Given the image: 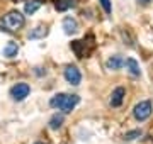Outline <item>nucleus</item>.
Here are the masks:
<instances>
[{
    "label": "nucleus",
    "mask_w": 153,
    "mask_h": 144,
    "mask_svg": "<svg viewBox=\"0 0 153 144\" xmlns=\"http://www.w3.org/2000/svg\"><path fill=\"white\" fill-rule=\"evenodd\" d=\"M2 22H4L5 31H12V32H14V31H19V29L24 27L26 19H24V15H22L19 10H10L9 14H5V15H4Z\"/></svg>",
    "instance_id": "f257e3e1"
},
{
    "label": "nucleus",
    "mask_w": 153,
    "mask_h": 144,
    "mask_svg": "<svg viewBox=\"0 0 153 144\" xmlns=\"http://www.w3.org/2000/svg\"><path fill=\"white\" fill-rule=\"evenodd\" d=\"M152 110H153L152 102H150V100H143V102H140V104L134 105V109H133V115H134L136 120L143 122V120H146L148 117L152 115Z\"/></svg>",
    "instance_id": "f03ea898"
},
{
    "label": "nucleus",
    "mask_w": 153,
    "mask_h": 144,
    "mask_svg": "<svg viewBox=\"0 0 153 144\" xmlns=\"http://www.w3.org/2000/svg\"><path fill=\"white\" fill-rule=\"evenodd\" d=\"M29 93H31V87L27 83H17L10 88V97L16 102H22Z\"/></svg>",
    "instance_id": "7ed1b4c3"
},
{
    "label": "nucleus",
    "mask_w": 153,
    "mask_h": 144,
    "mask_svg": "<svg viewBox=\"0 0 153 144\" xmlns=\"http://www.w3.org/2000/svg\"><path fill=\"white\" fill-rule=\"evenodd\" d=\"M65 80L70 85L76 87V85H80V82H82V73H80V70L76 66H71L70 65V66L65 68Z\"/></svg>",
    "instance_id": "20e7f679"
},
{
    "label": "nucleus",
    "mask_w": 153,
    "mask_h": 144,
    "mask_svg": "<svg viewBox=\"0 0 153 144\" xmlns=\"http://www.w3.org/2000/svg\"><path fill=\"white\" fill-rule=\"evenodd\" d=\"M80 102V97L78 95H65V98L61 102L60 110H63V114H70Z\"/></svg>",
    "instance_id": "39448f33"
},
{
    "label": "nucleus",
    "mask_w": 153,
    "mask_h": 144,
    "mask_svg": "<svg viewBox=\"0 0 153 144\" xmlns=\"http://www.w3.org/2000/svg\"><path fill=\"white\" fill-rule=\"evenodd\" d=\"M124 97H126V90L123 88V87H117V88L111 93V105L112 107H119L121 104H123V100H124Z\"/></svg>",
    "instance_id": "423d86ee"
},
{
    "label": "nucleus",
    "mask_w": 153,
    "mask_h": 144,
    "mask_svg": "<svg viewBox=\"0 0 153 144\" xmlns=\"http://www.w3.org/2000/svg\"><path fill=\"white\" fill-rule=\"evenodd\" d=\"M123 65H124V60H123L119 54L111 56L109 60L105 61V68H107V70H112V71H117V70H121V68H123Z\"/></svg>",
    "instance_id": "0eeeda50"
},
{
    "label": "nucleus",
    "mask_w": 153,
    "mask_h": 144,
    "mask_svg": "<svg viewBox=\"0 0 153 144\" xmlns=\"http://www.w3.org/2000/svg\"><path fill=\"white\" fill-rule=\"evenodd\" d=\"M63 29H65V34L71 36L78 31V22H76L73 17H65L63 19Z\"/></svg>",
    "instance_id": "6e6552de"
},
{
    "label": "nucleus",
    "mask_w": 153,
    "mask_h": 144,
    "mask_svg": "<svg viewBox=\"0 0 153 144\" xmlns=\"http://www.w3.org/2000/svg\"><path fill=\"white\" fill-rule=\"evenodd\" d=\"M124 65H126V70L131 73L133 76H140V75H141V70H140V65H138V61H136V60H133V58H128V60L124 61Z\"/></svg>",
    "instance_id": "1a4fd4ad"
},
{
    "label": "nucleus",
    "mask_w": 153,
    "mask_h": 144,
    "mask_svg": "<svg viewBox=\"0 0 153 144\" xmlns=\"http://www.w3.org/2000/svg\"><path fill=\"white\" fill-rule=\"evenodd\" d=\"M76 5V0H55V9L58 12H65Z\"/></svg>",
    "instance_id": "9d476101"
},
{
    "label": "nucleus",
    "mask_w": 153,
    "mask_h": 144,
    "mask_svg": "<svg viewBox=\"0 0 153 144\" xmlns=\"http://www.w3.org/2000/svg\"><path fill=\"white\" fill-rule=\"evenodd\" d=\"M44 36H48V27L46 26H38V27H34L31 32L27 34L29 39H41Z\"/></svg>",
    "instance_id": "9b49d317"
},
{
    "label": "nucleus",
    "mask_w": 153,
    "mask_h": 144,
    "mask_svg": "<svg viewBox=\"0 0 153 144\" xmlns=\"http://www.w3.org/2000/svg\"><path fill=\"white\" fill-rule=\"evenodd\" d=\"M41 5H43V2H41V0H27V2H26V5H24V12L31 15V14H34L36 10H39Z\"/></svg>",
    "instance_id": "f8f14e48"
},
{
    "label": "nucleus",
    "mask_w": 153,
    "mask_h": 144,
    "mask_svg": "<svg viewBox=\"0 0 153 144\" xmlns=\"http://www.w3.org/2000/svg\"><path fill=\"white\" fill-rule=\"evenodd\" d=\"M17 53H19V46H17V43L9 41L7 46L4 48V56H5V58H14V56H17Z\"/></svg>",
    "instance_id": "ddd939ff"
},
{
    "label": "nucleus",
    "mask_w": 153,
    "mask_h": 144,
    "mask_svg": "<svg viewBox=\"0 0 153 144\" xmlns=\"http://www.w3.org/2000/svg\"><path fill=\"white\" fill-rule=\"evenodd\" d=\"M63 120H65L63 114H55V115L49 119V129H53V131H58V129L63 126Z\"/></svg>",
    "instance_id": "4468645a"
},
{
    "label": "nucleus",
    "mask_w": 153,
    "mask_h": 144,
    "mask_svg": "<svg viewBox=\"0 0 153 144\" xmlns=\"http://www.w3.org/2000/svg\"><path fill=\"white\" fill-rule=\"evenodd\" d=\"M65 95H66V93H56L53 98L49 100V105L53 107V109H60L61 102H63V98H65Z\"/></svg>",
    "instance_id": "2eb2a0df"
},
{
    "label": "nucleus",
    "mask_w": 153,
    "mask_h": 144,
    "mask_svg": "<svg viewBox=\"0 0 153 144\" xmlns=\"http://www.w3.org/2000/svg\"><path fill=\"white\" fill-rule=\"evenodd\" d=\"M141 136V131H131V132H128V134H124V141H133L134 137H140Z\"/></svg>",
    "instance_id": "dca6fc26"
},
{
    "label": "nucleus",
    "mask_w": 153,
    "mask_h": 144,
    "mask_svg": "<svg viewBox=\"0 0 153 144\" xmlns=\"http://www.w3.org/2000/svg\"><path fill=\"white\" fill-rule=\"evenodd\" d=\"M100 2V5H102V9H104L105 14H111L112 12V5H111V0H99Z\"/></svg>",
    "instance_id": "f3484780"
},
{
    "label": "nucleus",
    "mask_w": 153,
    "mask_h": 144,
    "mask_svg": "<svg viewBox=\"0 0 153 144\" xmlns=\"http://www.w3.org/2000/svg\"><path fill=\"white\" fill-rule=\"evenodd\" d=\"M140 2H141V4H148V2H150V0H140Z\"/></svg>",
    "instance_id": "a211bd4d"
},
{
    "label": "nucleus",
    "mask_w": 153,
    "mask_h": 144,
    "mask_svg": "<svg viewBox=\"0 0 153 144\" xmlns=\"http://www.w3.org/2000/svg\"><path fill=\"white\" fill-rule=\"evenodd\" d=\"M36 144H43V143H36Z\"/></svg>",
    "instance_id": "6ab92c4d"
}]
</instances>
